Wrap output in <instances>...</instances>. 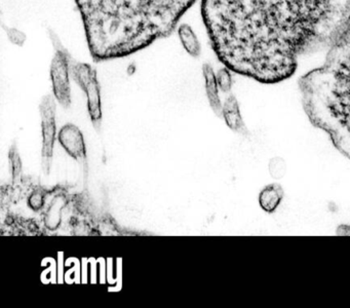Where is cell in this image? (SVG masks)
I'll return each instance as SVG.
<instances>
[{
  "label": "cell",
  "instance_id": "cell-5",
  "mask_svg": "<svg viewBox=\"0 0 350 308\" xmlns=\"http://www.w3.org/2000/svg\"><path fill=\"white\" fill-rule=\"evenodd\" d=\"M71 78L85 92L90 117L95 129L99 131L101 129L103 114H102L101 86L98 80L97 70L90 64L77 61L72 57Z\"/></svg>",
  "mask_w": 350,
  "mask_h": 308
},
{
  "label": "cell",
  "instance_id": "cell-16",
  "mask_svg": "<svg viewBox=\"0 0 350 308\" xmlns=\"http://www.w3.org/2000/svg\"><path fill=\"white\" fill-rule=\"evenodd\" d=\"M5 30H7L8 38H9L10 42L20 47L25 44L27 36L23 31L19 30L15 27H9V28H5Z\"/></svg>",
  "mask_w": 350,
  "mask_h": 308
},
{
  "label": "cell",
  "instance_id": "cell-7",
  "mask_svg": "<svg viewBox=\"0 0 350 308\" xmlns=\"http://www.w3.org/2000/svg\"><path fill=\"white\" fill-rule=\"evenodd\" d=\"M58 139L65 151L68 152L71 157L85 164L87 160V148L83 133L77 125L72 123L64 125L59 133Z\"/></svg>",
  "mask_w": 350,
  "mask_h": 308
},
{
  "label": "cell",
  "instance_id": "cell-15",
  "mask_svg": "<svg viewBox=\"0 0 350 308\" xmlns=\"http://www.w3.org/2000/svg\"><path fill=\"white\" fill-rule=\"evenodd\" d=\"M44 201H46V193H44V191L36 189L30 194L29 198H28V205L33 211H38L44 207Z\"/></svg>",
  "mask_w": 350,
  "mask_h": 308
},
{
  "label": "cell",
  "instance_id": "cell-6",
  "mask_svg": "<svg viewBox=\"0 0 350 308\" xmlns=\"http://www.w3.org/2000/svg\"><path fill=\"white\" fill-rule=\"evenodd\" d=\"M42 129V170L46 175L50 174L54 156V146L56 142L57 100L54 94H46L40 105Z\"/></svg>",
  "mask_w": 350,
  "mask_h": 308
},
{
  "label": "cell",
  "instance_id": "cell-10",
  "mask_svg": "<svg viewBox=\"0 0 350 308\" xmlns=\"http://www.w3.org/2000/svg\"><path fill=\"white\" fill-rule=\"evenodd\" d=\"M284 191L282 185L278 183H271L266 185L259 193L258 201L260 207L265 213L273 214L280 207L282 201H284Z\"/></svg>",
  "mask_w": 350,
  "mask_h": 308
},
{
  "label": "cell",
  "instance_id": "cell-13",
  "mask_svg": "<svg viewBox=\"0 0 350 308\" xmlns=\"http://www.w3.org/2000/svg\"><path fill=\"white\" fill-rule=\"evenodd\" d=\"M9 159L12 164V177H13L14 187L19 186L22 183V172H23V166H22L21 157H20L18 144L14 142L11 149L9 151Z\"/></svg>",
  "mask_w": 350,
  "mask_h": 308
},
{
  "label": "cell",
  "instance_id": "cell-8",
  "mask_svg": "<svg viewBox=\"0 0 350 308\" xmlns=\"http://www.w3.org/2000/svg\"><path fill=\"white\" fill-rule=\"evenodd\" d=\"M222 117L229 129L237 131V133L247 135V129L234 94H229L225 100L224 104H223Z\"/></svg>",
  "mask_w": 350,
  "mask_h": 308
},
{
  "label": "cell",
  "instance_id": "cell-4",
  "mask_svg": "<svg viewBox=\"0 0 350 308\" xmlns=\"http://www.w3.org/2000/svg\"><path fill=\"white\" fill-rule=\"evenodd\" d=\"M49 36L54 47V55L51 62L50 75L53 94L63 108L71 106V59L72 55L64 47L54 31H49Z\"/></svg>",
  "mask_w": 350,
  "mask_h": 308
},
{
  "label": "cell",
  "instance_id": "cell-2",
  "mask_svg": "<svg viewBox=\"0 0 350 308\" xmlns=\"http://www.w3.org/2000/svg\"><path fill=\"white\" fill-rule=\"evenodd\" d=\"M95 62L128 57L170 36L196 0H75Z\"/></svg>",
  "mask_w": 350,
  "mask_h": 308
},
{
  "label": "cell",
  "instance_id": "cell-14",
  "mask_svg": "<svg viewBox=\"0 0 350 308\" xmlns=\"http://www.w3.org/2000/svg\"><path fill=\"white\" fill-rule=\"evenodd\" d=\"M231 70L227 67L222 68L219 70L216 74L217 81H218L219 88L223 92H229L232 88V75H231Z\"/></svg>",
  "mask_w": 350,
  "mask_h": 308
},
{
  "label": "cell",
  "instance_id": "cell-11",
  "mask_svg": "<svg viewBox=\"0 0 350 308\" xmlns=\"http://www.w3.org/2000/svg\"><path fill=\"white\" fill-rule=\"evenodd\" d=\"M178 36L184 49L192 57H200L202 53V45L198 40V35L194 32L190 25L181 24L178 26Z\"/></svg>",
  "mask_w": 350,
  "mask_h": 308
},
{
  "label": "cell",
  "instance_id": "cell-9",
  "mask_svg": "<svg viewBox=\"0 0 350 308\" xmlns=\"http://www.w3.org/2000/svg\"><path fill=\"white\" fill-rule=\"evenodd\" d=\"M202 74H204V86H206V96H208L211 108L217 116L222 117L223 104L219 94L220 88L217 81L216 73L210 64H204Z\"/></svg>",
  "mask_w": 350,
  "mask_h": 308
},
{
  "label": "cell",
  "instance_id": "cell-1",
  "mask_svg": "<svg viewBox=\"0 0 350 308\" xmlns=\"http://www.w3.org/2000/svg\"><path fill=\"white\" fill-rule=\"evenodd\" d=\"M202 16L225 67L278 84L300 55L333 43L350 21V0H202Z\"/></svg>",
  "mask_w": 350,
  "mask_h": 308
},
{
  "label": "cell",
  "instance_id": "cell-17",
  "mask_svg": "<svg viewBox=\"0 0 350 308\" xmlns=\"http://www.w3.org/2000/svg\"><path fill=\"white\" fill-rule=\"evenodd\" d=\"M337 235L349 236L350 235V224H342L336 230Z\"/></svg>",
  "mask_w": 350,
  "mask_h": 308
},
{
  "label": "cell",
  "instance_id": "cell-3",
  "mask_svg": "<svg viewBox=\"0 0 350 308\" xmlns=\"http://www.w3.org/2000/svg\"><path fill=\"white\" fill-rule=\"evenodd\" d=\"M303 108L350 160V21L329 47L321 67L299 80Z\"/></svg>",
  "mask_w": 350,
  "mask_h": 308
},
{
  "label": "cell",
  "instance_id": "cell-12",
  "mask_svg": "<svg viewBox=\"0 0 350 308\" xmlns=\"http://www.w3.org/2000/svg\"><path fill=\"white\" fill-rule=\"evenodd\" d=\"M65 205H66V198L63 195H57L53 199L44 215V224L48 229L55 231L60 226L62 211Z\"/></svg>",
  "mask_w": 350,
  "mask_h": 308
}]
</instances>
